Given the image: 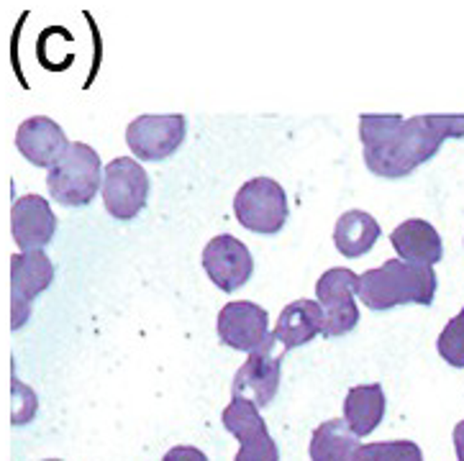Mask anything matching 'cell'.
Here are the masks:
<instances>
[{"instance_id":"obj_1","label":"cell","mask_w":464,"mask_h":461,"mask_svg":"<svg viewBox=\"0 0 464 461\" xmlns=\"http://www.w3.org/2000/svg\"><path fill=\"white\" fill-rule=\"evenodd\" d=\"M464 116L429 113L403 119L398 113L360 116V139L364 164L377 178H408L416 167L429 162L447 139H462Z\"/></svg>"},{"instance_id":"obj_2","label":"cell","mask_w":464,"mask_h":461,"mask_svg":"<svg viewBox=\"0 0 464 461\" xmlns=\"http://www.w3.org/2000/svg\"><path fill=\"white\" fill-rule=\"evenodd\" d=\"M436 295V272L431 267L411 264L403 259H388L382 267L367 269L360 277L362 303L374 312L398 305H431Z\"/></svg>"},{"instance_id":"obj_3","label":"cell","mask_w":464,"mask_h":461,"mask_svg":"<svg viewBox=\"0 0 464 461\" xmlns=\"http://www.w3.org/2000/svg\"><path fill=\"white\" fill-rule=\"evenodd\" d=\"M101 172L105 169L98 151L82 141H72L70 149L62 154L60 162L49 169L46 187L60 206L82 208L91 203L98 190H103Z\"/></svg>"},{"instance_id":"obj_4","label":"cell","mask_w":464,"mask_h":461,"mask_svg":"<svg viewBox=\"0 0 464 461\" xmlns=\"http://www.w3.org/2000/svg\"><path fill=\"white\" fill-rule=\"evenodd\" d=\"M234 216L246 231L255 234H277L283 231L285 221L290 216L287 195L280 187V182L270 178H255L244 182L239 193L234 197Z\"/></svg>"},{"instance_id":"obj_5","label":"cell","mask_w":464,"mask_h":461,"mask_svg":"<svg viewBox=\"0 0 464 461\" xmlns=\"http://www.w3.org/2000/svg\"><path fill=\"white\" fill-rule=\"evenodd\" d=\"M285 351L287 349L272 333L270 339L256 351H252L249 359L239 367V372L234 377V385H231V395L252 400L256 408L270 405L277 395V389H280Z\"/></svg>"},{"instance_id":"obj_6","label":"cell","mask_w":464,"mask_h":461,"mask_svg":"<svg viewBox=\"0 0 464 461\" xmlns=\"http://www.w3.org/2000/svg\"><path fill=\"white\" fill-rule=\"evenodd\" d=\"M354 295H360V274L346 267L326 269L315 283V298L326 312V339L346 336L360 323V311L354 305Z\"/></svg>"},{"instance_id":"obj_7","label":"cell","mask_w":464,"mask_h":461,"mask_svg":"<svg viewBox=\"0 0 464 461\" xmlns=\"http://www.w3.org/2000/svg\"><path fill=\"white\" fill-rule=\"evenodd\" d=\"M103 203L105 210L119 218L131 221L136 218L150 197V175L141 164L131 157H119L105 164L103 172Z\"/></svg>"},{"instance_id":"obj_8","label":"cell","mask_w":464,"mask_h":461,"mask_svg":"<svg viewBox=\"0 0 464 461\" xmlns=\"http://www.w3.org/2000/svg\"><path fill=\"white\" fill-rule=\"evenodd\" d=\"M188 134V119L182 113L172 116H139L126 129V144L136 159L160 162L180 149Z\"/></svg>"},{"instance_id":"obj_9","label":"cell","mask_w":464,"mask_h":461,"mask_svg":"<svg viewBox=\"0 0 464 461\" xmlns=\"http://www.w3.org/2000/svg\"><path fill=\"white\" fill-rule=\"evenodd\" d=\"M226 431L239 438V454L234 461H280V448L270 436L265 418L259 416L256 405L244 398H231L224 416Z\"/></svg>"},{"instance_id":"obj_10","label":"cell","mask_w":464,"mask_h":461,"mask_svg":"<svg viewBox=\"0 0 464 461\" xmlns=\"http://www.w3.org/2000/svg\"><path fill=\"white\" fill-rule=\"evenodd\" d=\"M52 280H54V264L46 256L44 249L11 256V303H14L11 323H14V331L24 328L31 315V303L44 293Z\"/></svg>"},{"instance_id":"obj_11","label":"cell","mask_w":464,"mask_h":461,"mask_svg":"<svg viewBox=\"0 0 464 461\" xmlns=\"http://www.w3.org/2000/svg\"><path fill=\"white\" fill-rule=\"evenodd\" d=\"M216 331H218L221 343H226L228 349L252 354L272 336L270 312L256 303H249V300L226 303L218 311Z\"/></svg>"},{"instance_id":"obj_12","label":"cell","mask_w":464,"mask_h":461,"mask_svg":"<svg viewBox=\"0 0 464 461\" xmlns=\"http://www.w3.org/2000/svg\"><path fill=\"white\" fill-rule=\"evenodd\" d=\"M203 269L218 290L234 293L249 283L255 272V259L244 241L231 234H221L210 238L208 246L203 249Z\"/></svg>"},{"instance_id":"obj_13","label":"cell","mask_w":464,"mask_h":461,"mask_svg":"<svg viewBox=\"0 0 464 461\" xmlns=\"http://www.w3.org/2000/svg\"><path fill=\"white\" fill-rule=\"evenodd\" d=\"M57 231V216L42 195H21L11 208V234L21 252H42Z\"/></svg>"},{"instance_id":"obj_14","label":"cell","mask_w":464,"mask_h":461,"mask_svg":"<svg viewBox=\"0 0 464 461\" xmlns=\"http://www.w3.org/2000/svg\"><path fill=\"white\" fill-rule=\"evenodd\" d=\"M15 147L34 167L52 169L62 159V154L70 149V141L57 120L46 119V116H34L18 126Z\"/></svg>"},{"instance_id":"obj_15","label":"cell","mask_w":464,"mask_h":461,"mask_svg":"<svg viewBox=\"0 0 464 461\" xmlns=\"http://www.w3.org/2000/svg\"><path fill=\"white\" fill-rule=\"evenodd\" d=\"M390 244L401 254L403 262L420 264V267H434L444 256V244H441L439 231L429 221H420V218L403 221L390 234Z\"/></svg>"},{"instance_id":"obj_16","label":"cell","mask_w":464,"mask_h":461,"mask_svg":"<svg viewBox=\"0 0 464 461\" xmlns=\"http://www.w3.org/2000/svg\"><path fill=\"white\" fill-rule=\"evenodd\" d=\"M324 331H326V312L318 305V300L300 298L285 305L272 333L285 349H295V346L314 341Z\"/></svg>"},{"instance_id":"obj_17","label":"cell","mask_w":464,"mask_h":461,"mask_svg":"<svg viewBox=\"0 0 464 461\" xmlns=\"http://www.w3.org/2000/svg\"><path fill=\"white\" fill-rule=\"evenodd\" d=\"M385 418V392L382 385H360L346 392L344 420L357 438H364Z\"/></svg>"},{"instance_id":"obj_18","label":"cell","mask_w":464,"mask_h":461,"mask_svg":"<svg viewBox=\"0 0 464 461\" xmlns=\"http://www.w3.org/2000/svg\"><path fill=\"white\" fill-rule=\"evenodd\" d=\"M377 238H380V224L364 210H346L334 226L336 252L344 254L349 259H357L362 254L370 252Z\"/></svg>"},{"instance_id":"obj_19","label":"cell","mask_w":464,"mask_h":461,"mask_svg":"<svg viewBox=\"0 0 464 461\" xmlns=\"http://www.w3.org/2000/svg\"><path fill=\"white\" fill-rule=\"evenodd\" d=\"M357 448V436L346 426L344 418H331L314 431L311 461H354Z\"/></svg>"},{"instance_id":"obj_20","label":"cell","mask_w":464,"mask_h":461,"mask_svg":"<svg viewBox=\"0 0 464 461\" xmlns=\"http://www.w3.org/2000/svg\"><path fill=\"white\" fill-rule=\"evenodd\" d=\"M354 461H423V451L416 441H377L362 444Z\"/></svg>"},{"instance_id":"obj_21","label":"cell","mask_w":464,"mask_h":461,"mask_svg":"<svg viewBox=\"0 0 464 461\" xmlns=\"http://www.w3.org/2000/svg\"><path fill=\"white\" fill-rule=\"evenodd\" d=\"M436 349H439V354L447 364L457 367V370H464V308L439 333Z\"/></svg>"},{"instance_id":"obj_22","label":"cell","mask_w":464,"mask_h":461,"mask_svg":"<svg viewBox=\"0 0 464 461\" xmlns=\"http://www.w3.org/2000/svg\"><path fill=\"white\" fill-rule=\"evenodd\" d=\"M36 413V395H34V389L26 385H21L18 379L14 377V420L15 426H24V423H29L31 418Z\"/></svg>"},{"instance_id":"obj_23","label":"cell","mask_w":464,"mask_h":461,"mask_svg":"<svg viewBox=\"0 0 464 461\" xmlns=\"http://www.w3.org/2000/svg\"><path fill=\"white\" fill-rule=\"evenodd\" d=\"M162 461H208V456L195 447H175L167 451Z\"/></svg>"},{"instance_id":"obj_24","label":"cell","mask_w":464,"mask_h":461,"mask_svg":"<svg viewBox=\"0 0 464 461\" xmlns=\"http://www.w3.org/2000/svg\"><path fill=\"white\" fill-rule=\"evenodd\" d=\"M454 448H457V461H464V420L454 426Z\"/></svg>"},{"instance_id":"obj_25","label":"cell","mask_w":464,"mask_h":461,"mask_svg":"<svg viewBox=\"0 0 464 461\" xmlns=\"http://www.w3.org/2000/svg\"><path fill=\"white\" fill-rule=\"evenodd\" d=\"M44 461H62V459H44Z\"/></svg>"}]
</instances>
